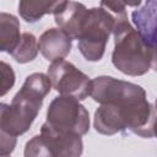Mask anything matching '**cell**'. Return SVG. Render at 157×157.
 I'll use <instances>...</instances> for the list:
<instances>
[{"instance_id":"obj_11","label":"cell","mask_w":157,"mask_h":157,"mask_svg":"<svg viewBox=\"0 0 157 157\" xmlns=\"http://www.w3.org/2000/svg\"><path fill=\"white\" fill-rule=\"evenodd\" d=\"M69 0H20L18 11L26 22L34 23L47 13L60 12Z\"/></svg>"},{"instance_id":"obj_9","label":"cell","mask_w":157,"mask_h":157,"mask_svg":"<svg viewBox=\"0 0 157 157\" xmlns=\"http://www.w3.org/2000/svg\"><path fill=\"white\" fill-rule=\"evenodd\" d=\"M72 38L61 28H50L45 31L38 42L39 50L49 61L64 59L71 49Z\"/></svg>"},{"instance_id":"obj_7","label":"cell","mask_w":157,"mask_h":157,"mask_svg":"<svg viewBox=\"0 0 157 157\" xmlns=\"http://www.w3.org/2000/svg\"><path fill=\"white\" fill-rule=\"evenodd\" d=\"M52 86L63 96H71L78 101L91 96L92 80L64 59L53 61L48 69Z\"/></svg>"},{"instance_id":"obj_4","label":"cell","mask_w":157,"mask_h":157,"mask_svg":"<svg viewBox=\"0 0 157 157\" xmlns=\"http://www.w3.org/2000/svg\"><path fill=\"white\" fill-rule=\"evenodd\" d=\"M114 28V18L102 7L88 10L78 37V49L88 61L102 59L109 34Z\"/></svg>"},{"instance_id":"obj_5","label":"cell","mask_w":157,"mask_h":157,"mask_svg":"<svg viewBox=\"0 0 157 157\" xmlns=\"http://www.w3.org/2000/svg\"><path fill=\"white\" fill-rule=\"evenodd\" d=\"M45 123L59 132L82 136L90 129V115L77 98L61 94L50 103Z\"/></svg>"},{"instance_id":"obj_14","label":"cell","mask_w":157,"mask_h":157,"mask_svg":"<svg viewBox=\"0 0 157 157\" xmlns=\"http://www.w3.org/2000/svg\"><path fill=\"white\" fill-rule=\"evenodd\" d=\"M125 6L126 5L123 0H101V7L113 16L114 22L123 18H128Z\"/></svg>"},{"instance_id":"obj_16","label":"cell","mask_w":157,"mask_h":157,"mask_svg":"<svg viewBox=\"0 0 157 157\" xmlns=\"http://www.w3.org/2000/svg\"><path fill=\"white\" fill-rule=\"evenodd\" d=\"M123 1H124V4L128 5V6H139L142 0H123Z\"/></svg>"},{"instance_id":"obj_1","label":"cell","mask_w":157,"mask_h":157,"mask_svg":"<svg viewBox=\"0 0 157 157\" xmlns=\"http://www.w3.org/2000/svg\"><path fill=\"white\" fill-rule=\"evenodd\" d=\"M91 97L101 103L94 113V128L103 135L132 131L141 137H153L156 110L147 102L141 86L99 76L92 80Z\"/></svg>"},{"instance_id":"obj_15","label":"cell","mask_w":157,"mask_h":157,"mask_svg":"<svg viewBox=\"0 0 157 157\" xmlns=\"http://www.w3.org/2000/svg\"><path fill=\"white\" fill-rule=\"evenodd\" d=\"M15 82V75L11 69L6 63H1V94L4 96L13 85Z\"/></svg>"},{"instance_id":"obj_12","label":"cell","mask_w":157,"mask_h":157,"mask_svg":"<svg viewBox=\"0 0 157 157\" xmlns=\"http://www.w3.org/2000/svg\"><path fill=\"white\" fill-rule=\"evenodd\" d=\"M0 23H1V29H0L1 50L11 54L21 40L20 23L15 16L4 12L0 16Z\"/></svg>"},{"instance_id":"obj_10","label":"cell","mask_w":157,"mask_h":157,"mask_svg":"<svg viewBox=\"0 0 157 157\" xmlns=\"http://www.w3.org/2000/svg\"><path fill=\"white\" fill-rule=\"evenodd\" d=\"M87 13H88V9L83 4L69 1L66 6L54 16L59 28L66 32L72 39H78Z\"/></svg>"},{"instance_id":"obj_2","label":"cell","mask_w":157,"mask_h":157,"mask_svg":"<svg viewBox=\"0 0 157 157\" xmlns=\"http://www.w3.org/2000/svg\"><path fill=\"white\" fill-rule=\"evenodd\" d=\"M50 87L49 76L40 72L29 75L11 104H1V132L15 137L26 132L36 119Z\"/></svg>"},{"instance_id":"obj_6","label":"cell","mask_w":157,"mask_h":157,"mask_svg":"<svg viewBox=\"0 0 157 157\" xmlns=\"http://www.w3.org/2000/svg\"><path fill=\"white\" fill-rule=\"evenodd\" d=\"M82 153L81 136L67 135L54 130L48 123L26 145V156H80Z\"/></svg>"},{"instance_id":"obj_3","label":"cell","mask_w":157,"mask_h":157,"mask_svg":"<svg viewBox=\"0 0 157 157\" xmlns=\"http://www.w3.org/2000/svg\"><path fill=\"white\" fill-rule=\"evenodd\" d=\"M114 50L112 61L114 66L125 75L140 76L146 74L153 58V50L146 44L136 28L128 18L114 22Z\"/></svg>"},{"instance_id":"obj_17","label":"cell","mask_w":157,"mask_h":157,"mask_svg":"<svg viewBox=\"0 0 157 157\" xmlns=\"http://www.w3.org/2000/svg\"><path fill=\"white\" fill-rule=\"evenodd\" d=\"M155 110H156V118H155V126H153V131H155V136H157V101H156Z\"/></svg>"},{"instance_id":"obj_8","label":"cell","mask_w":157,"mask_h":157,"mask_svg":"<svg viewBox=\"0 0 157 157\" xmlns=\"http://www.w3.org/2000/svg\"><path fill=\"white\" fill-rule=\"evenodd\" d=\"M131 20L146 44L157 53V0H146L142 7L132 11Z\"/></svg>"},{"instance_id":"obj_13","label":"cell","mask_w":157,"mask_h":157,"mask_svg":"<svg viewBox=\"0 0 157 157\" xmlns=\"http://www.w3.org/2000/svg\"><path fill=\"white\" fill-rule=\"evenodd\" d=\"M38 49H39V45L36 37L31 33H23L18 45L11 53V55L18 63H28L37 56Z\"/></svg>"}]
</instances>
